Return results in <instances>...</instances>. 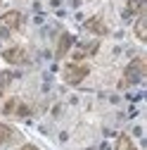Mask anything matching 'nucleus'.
I'll return each instance as SVG.
<instances>
[{"mask_svg":"<svg viewBox=\"0 0 147 150\" xmlns=\"http://www.w3.org/2000/svg\"><path fill=\"white\" fill-rule=\"evenodd\" d=\"M133 33H135V38H138L140 43L147 41V10H142V12L138 14V19H135V24H133Z\"/></svg>","mask_w":147,"mask_h":150,"instance_id":"nucleus-7","label":"nucleus"},{"mask_svg":"<svg viewBox=\"0 0 147 150\" xmlns=\"http://www.w3.org/2000/svg\"><path fill=\"white\" fill-rule=\"evenodd\" d=\"M83 29H85L88 33H95V36H107V33H109V29H107V24H104V19H102L100 14L90 17V19L83 24Z\"/></svg>","mask_w":147,"mask_h":150,"instance_id":"nucleus-5","label":"nucleus"},{"mask_svg":"<svg viewBox=\"0 0 147 150\" xmlns=\"http://www.w3.org/2000/svg\"><path fill=\"white\" fill-rule=\"evenodd\" d=\"M12 138H17V131H14L12 126H7V124H3V122H0V145L10 143Z\"/></svg>","mask_w":147,"mask_h":150,"instance_id":"nucleus-12","label":"nucleus"},{"mask_svg":"<svg viewBox=\"0 0 147 150\" xmlns=\"http://www.w3.org/2000/svg\"><path fill=\"white\" fill-rule=\"evenodd\" d=\"M12 79H14V74H12V71H0V98H3V96H5V91L10 88Z\"/></svg>","mask_w":147,"mask_h":150,"instance_id":"nucleus-13","label":"nucleus"},{"mask_svg":"<svg viewBox=\"0 0 147 150\" xmlns=\"http://www.w3.org/2000/svg\"><path fill=\"white\" fill-rule=\"evenodd\" d=\"M3 60L7 64H14V67H22L29 62V50L24 45H10L3 50Z\"/></svg>","mask_w":147,"mask_h":150,"instance_id":"nucleus-3","label":"nucleus"},{"mask_svg":"<svg viewBox=\"0 0 147 150\" xmlns=\"http://www.w3.org/2000/svg\"><path fill=\"white\" fill-rule=\"evenodd\" d=\"M97 48H100V43H97V41H95V43H83L81 48L74 50V60L81 62L83 57H90V55H95V52H97Z\"/></svg>","mask_w":147,"mask_h":150,"instance_id":"nucleus-9","label":"nucleus"},{"mask_svg":"<svg viewBox=\"0 0 147 150\" xmlns=\"http://www.w3.org/2000/svg\"><path fill=\"white\" fill-rule=\"evenodd\" d=\"M19 150H38V148H36V145H31V143H26V145H22Z\"/></svg>","mask_w":147,"mask_h":150,"instance_id":"nucleus-14","label":"nucleus"},{"mask_svg":"<svg viewBox=\"0 0 147 150\" xmlns=\"http://www.w3.org/2000/svg\"><path fill=\"white\" fill-rule=\"evenodd\" d=\"M114 150H138V145L128 134H119V138L114 143Z\"/></svg>","mask_w":147,"mask_h":150,"instance_id":"nucleus-10","label":"nucleus"},{"mask_svg":"<svg viewBox=\"0 0 147 150\" xmlns=\"http://www.w3.org/2000/svg\"><path fill=\"white\" fill-rule=\"evenodd\" d=\"M145 74H147V64H145V57H133L131 62L126 64V69H123V76H121V88H126V86H135V83H140L142 79H145Z\"/></svg>","mask_w":147,"mask_h":150,"instance_id":"nucleus-1","label":"nucleus"},{"mask_svg":"<svg viewBox=\"0 0 147 150\" xmlns=\"http://www.w3.org/2000/svg\"><path fill=\"white\" fill-rule=\"evenodd\" d=\"M71 45H74V36L71 33H60V41H57V48H55V57L57 60H64L66 57V52L71 50Z\"/></svg>","mask_w":147,"mask_h":150,"instance_id":"nucleus-6","label":"nucleus"},{"mask_svg":"<svg viewBox=\"0 0 147 150\" xmlns=\"http://www.w3.org/2000/svg\"><path fill=\"white\" fill-rule=\"evenodd\" d=\"M145 7H147V0H128V3H126V14H128V17L140 14Z\"/></svg>","mask_w":147,"mask_h":150,"instance_id":"nucleus-11","label":"nucleus"},{"mask_svg":"<svg viewBox=\"0 0 147 150\" xmlns=\"http://www.w3.org/2000/svg\"><path fill=\"white\" fill-rule=\"evenodd\" d=\"M90 74V64H85V62H66L64 67H62V79H64V83L66 86H78V83H83V79Z\"/></svg>","mask_w":147,"mask_h":150,"instance_id":"nucleus-2","label":"nucleus"},{"mask_svg":"<svg viewBox=\"0 0 147 150\" xmlns=\"http://www.w3.org/2000/svg\"><path fill=\"white\" fill-rule=\"evenodd\" d=\"M22 12L19 10H10L5 14H0V33H14V31H19L22 26Z\"/></svg>","mask_w":147,"mask_h":150,"instance_id":"nucleus-4","label":"nucleus"},{"mask_svg":"<svg viewBox=\"0 0 147 150\" xmlns=\"http://www.w3.org/2000/svg\"><path fill=\"white\" fill-rule=\"evenodd\" d=\"M3 112H5V115L10 117V115H26V105L19 100V98H10L7 103H5V107H3Z\"/></svg>","mask_w":147,"mask_h":150,"instance_id":"nucleus-8","label":"nucleus"}]
</instances>
